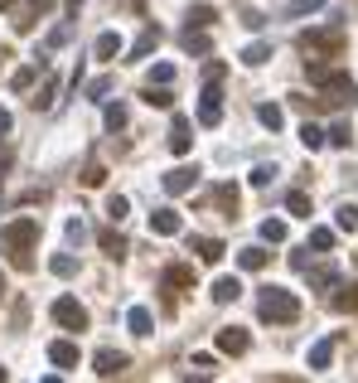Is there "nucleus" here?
Here are the masks:
<instances>
[{"instance_id": "obj_13", "label": "nucleus", "mask_w": 358, "mask_h": 383, "mask_svg": "<svg viewBox=\"0 0 358 383\" xmlns=\"http://www.w3.org/2000/svg\"><path fill=\"white\" fill-rule=\"evenodd\" d=\"M189 146H194V136H189V117H175V131H170V151H175V156H189Z\"/></svg>"}, {"instance_id": "obj_12", "label": "nucleus", "mask_w": 358, "mask_h": 383, "mask_svg": "<svg viewBox=\"0 0 358 383\" xmlns=\"http://www.w3.org/2000/svg\"><path fill=\"white\" fill-rule=\"evenodd\" d=\"M126 325H131V335H155V315L146 306H131L126 310Z\"/></svg>"}, {"instance_id": "obj_42", "label": "nucleus", "mask_w": 358, "mask_h": 383, "mask_svg": "<svg viewBox=\"0 0 358 383\" xmlns=\"http://www.w3.org/2000/svg\"><path fill=\"white\" fill-rule=\"evenodd\" d=\"M223 73H228V63H218V59H213V63L203 68V83H223Z\"/></svg>"}, {"instance_id": "obj_2", "label": "nucleus", "mask_w": 358, "mask_h": 383, "mask_svg": "<svg viewBox=\"0 0 358 383\" xmlns=\"http://www.w3.org/2000/svg\"><path fill=\"white\" fill-rule=\"evenodd\" d=\"M257 315H262L267 325H290V320H300V301H295L286 287H267L257 296Z\"/></svg>"}, {"instance_id": "obj_47", "label": "nucleus", "mask_w": 358, "mask_h": 383, "mask_svg": "<svg viewBox=\"0 0 358 383\" xmlns=\"http://www.w3.org/2000/svg\"><path fill=\"white\" fill-rule=\"evenodd\" d=\"M0 5H15V0H0Z\"/></svg>"}, {"instance_id": "obj_39", "label": "nucleus", "mask_w": 358, "mask_h": 383, "mask_svg": "<svg viewBox=\"0 0 358 383\" xmlns=\"http://www.w3.org/2000/svg\"><path fill=\"white\" fill-rule=\"evenodd\" d=\"M320 5H325V0H290L286 15H310V10H320Z\"/></svg>"}, {"instance_id": "obj_36", "label": "nucleus", "mask_w": 358, "mask_h": 383, "mask_svg": "<svg viewBox=\"0 0 358 383\" xmlns=\"http://www.w3.org/2000/svg\"><path fill=\"white\" fill-rule=\"evenodd\" d=\"M102 180H107V165H97V160H92L88 170H83V185H88V190H97Z\"/></svg>"}, {"instance_id": "obj_34", "label": "nucleus", "mask_w": 358, "mask_h": 383, "mask_svg": "<svg viewBox=\"0 0 358 383\" xmlns=\"http://www.w3.org/2000/svg\"><path fill=\"white\" fill-rule=\"evenodd\" d=\"M262 238H267V243H286V223H281V218H267V223H262Z\"/></svg>"}, {"instance_id": "obj_23", "label": "nucleus", "mask_w": 358, "mask_h": 383, "mask_svg": "<svg viewBox=\"0 0 358 383\" xmlns=\"http://www.w3.org/2000/svg\"><path fill=\"white\" fill-rule=\"evenodd\" d=\"M54 97H59V78H49L39 93L29 97V107H34V112H49V107H54Z\"/></svg>"}, {"instance_id": "obj_8", "label": "nucleus", "mask_w": 358, "mask_h": 383, "mask_svg": "<svg viewBox=\"0 0 358 383\" xmlns=\"http://www.w3.org/2000/svg\"><path fill=\"white\" fill-rule=\"evenodd\" d=\"M247 330H238V325H228V330H218V350L223 354H247Z\"/></svg>"}, {"instance_id": "obj_38", "label": "nucleus", "mask_w": 358, "mask_h": 383, "mask_svg": "<svg viewBox=\"0 0 358 383\" xmlns=\"http://www.w3.org/2000/svg\"><path fill=\"white\" fill-rule=\"evenodd\" d=\"M107 126H111V131H121V126H126V107H121V102H116V107H107Z\"/></svg>"}, {"instance_id": "obj_48", "label": "nucleus", "mask_w": 358, "mask_h": 383, "mask_svg": "<svg viewBox=\"0 0 358 383\" xmlns=\"http://www.w3.org/2000/svg\"><path fill=\"white\" fill-rule=\"evenodd\" d=\"M0 379H5V369H0Z\"/></svg>"}, {"instance_id": "obj_31", "label": "nucleus", "mask_w": 358, "mask_h": 383, "mask_svg": "<svg viewBox=\"0 0 358 383\" xmlns=\"http://www.w3.org/2000/svg\"><path fill=\"white\" fill-rule=\"evenodd\" d=\"M300 141H305L310 151H320V146H325V131H320L315 121H305V126H300Z\"/></svg>"}, {"instance_id": "obj_29", "label": "nucleus", "mask_w": 358, "mask_h": 383, "mask_svg": "<svg viewBox=\"0 0 358 383\" xmlns=\"http://www.w3.org/2000/svg\"><path fill=\"white\" fill-rule=\"evenodd\" d=\"M184 49H189V54H208V34H199V29L189 24V29H184Z\"/></svg>"}, {"instance_id": "obj_43", "label": "nucleus", "mask_w": 358, "mask_h": 383, "mask_svg": "<svg viewBox=\"0 0 358 383\" xmlns=\"http://www.w3.org/2000/svg\"><path fill=\"white\" fill-rule=\"evenodd\" d=\"M107 93H111V78H97V83L88 88V97H92V102H102Z\"/></svg>"}, {"instance_id": "obj_19", "label": "nucleus", "mask_w": 358, "mask_h": 383, "mask_svg": "<svg viewBox=\"0 0 358 383\" xmlns=\"http://www.w3.org/2000/svg\"><path fill=\"white\" fill-rule=\"evenodd\" d=\"M165 282H170V287H194V267H189V262H170V267H165Z\"/></svg>"}, {"instance_id": "obj_20", "label": "nucleus", "mask_w": 358, "mask_h": 383, "mask_svg": "<svg viewBox=\"0 0 358 383\" xmlns=\"http://www.w3.org/2000/svg\"><path fill=\"white\" fill-rule=\"evenodd\" d=\"M97 243H102V253H107V257H126V238H121V233L102 228V233H97Z\"/></svg>"}, {"instance_id": "obj_24", "label": "nucleus", "mask_w": 358, "mask_h": 383, "mask_svg": "<svg viewBox=\"0 0 358 383\" xmlns=\"http://www.w3.org/2000/svg\"><path fill=\"white\" fill-rule=\"evenodd\" d=\"M329 306H334V310H358V282L354 287H339L329 296Z\"/></svg>"}, {"instance_id": "obj_7", "label": "nucleus", "mask_w": 358, "mask_h": 383, "mask_svg": "<svg viewBox=\"0 0 358 383\" xmlns=\"http://www.w3.org/2000/svg\"><path fill=\"white\" fill-rule=\"evenodd\" d=\"M179 228H184V218H179L175 209H155V213H150V233H160V238H175Z\"/></svg>"}, {"instance_id": "obj_33", "label": "nucleus", "mask_w": 358, "mask_h": 383, "mask_svg": "<svg viewBox=\"0 0 358 383\" xmlns=\"http://www.w3.org/2000/svg\"><path fill=\"white\" fill-rule=\"evenodd\" d=\"M286 209H290V213H295V218H310V194H290V199H286Z\"/></svg>"}, {"instance_id": "obj_3", "label": "nucleus", "mask_w": 358, "mask_h": 383, "mask_svg": "<svg viewBox=\"0 0 358 383\" xmlns=\"http://www.w3.org/2000/svg\"><path fill=\"white\" fill-rule=\"evenodd\" d=\"M300 49L310 54V59H339L344 54V29H305L300 34Z\"/></svg>"}, {"instance_id": "obj_35", "label": "nucleus", "mask_w": 358, "mask_h": 383, "mask_svg": "<svg viewBox=\"0 0 358 383\" xmlns=\"http://www.w3.org/2000/svg\"><path fill=\"white\" fill-rule=\"evenodd\" d=\"M49 267H54L59 277H73V272H78V257H68V253H59V257H54Z\"/></svg>"}, {"instance_id": "obj_46", "label": "nucleus", "mask_w": 358, "mask_h": 383, "mask_svg": "<svg viewBox=\"0 0 358 383\" xmlns=\"http://www.w3.org/2000/svg\"><path fill=\"white\" fill-rule=\"evenodd\" d=\"M78 5H83V0H68V10H73V15H78Z\"/></svg>"}, {"instance_id": "obj_25", "label": "nucleus", "mask_w": 358, "mask_h": 383, "mask_svg": "<svg viewBox=\"0 0 358 383\" xmlns=\"http://www.w3.org/2000/svg\"><path fill=\"white\" fill-rule=\"evenodd\" d=\"M116 54H121V34H111V29H107V34L97 39V59H116Z\"/></svg>"}, {"instance_id": "obj_16", "label": "nucleus", "mask_w": 358, "mask_h": 383, "mask_svg": "<svg viewBox=\"0 0 358 383\" xmlns=\"http://www.w3.org/2000/svg\"><path fill=\"white\" fill-rule=\"evenodd\" d=\"M329 359H334V340H315L310 345V369L320 374V369H329Z\"/></svg>"}, {"instance_id": "obj_40", "label": "nucleus", "mask_w": 358, "mask_h": 383, "mask_svg": "<svg viewBox=\"0 0 358 383\" xmlns=\"http://www.w3.org/2000/svg\"><path fill=\"white\" fill-rule=\"evenodd\" d=\"M271 175H276V165H257V170H252V185H257V190H267Z\"/></svg>"}, {"instance_id": "obj_22", "label": "nucleus", "mask_w": 358, "mask_h": 383, "mask_svg": "<svg viewBox=\"0 0 358 383\" xmlns=\"http://www.w3.org/2000/svg\"><path fill=\"white\" fill-rule=\"evenodd\" d=\"M305 272H310V287H320V291H329L339 282V267H334V262H329V267H305Z\"/></svg>"}, {"instance_id": "obj_14", "label": "nucleus", "mask_w": 358, "mask_h": 383, "mask_svg": "<svg viewBox=\"0 0 358 383\" xmlns=\"http://www.w3.org/2000/svg\"><path fill=\"white\" fill-rule=\"evenodd\" d=\"M238 296H242V282H238V277H218V282H213V301H218V306H228V301H238Z\"/></svg>"}, {"instance_id": "obj_26", "label": "nucleus", "mask_w": 358, "mask_h": 383, "mask_svg": "<svg viewBox=\"0 0 358 383\" xmlns=\"http://www.w3.org/2000/svg\"><path fill=\"white\" fill-rule=\"evenodd\" d=\"M310 248L315 253H334V228H310Z\"/></svg>"}, {"instance_id": "obj_11", "label": "nucleus", "mask_w": 358, "mask_h": 383, "mask_svg": "<svg viewBox=\"0 0 358 383\" xmlns=\"http://www.w3.org/2000/svg\"><path fill=\"white\" fill-rule=\"evenodd\" d=\"M49 359H54L59 369H78V345H73V340H54V345H49Z\"/></svg>"}, {"instance_id": "obj_4", "label": "nucleus", "mask_w": 358, "mask_h": 383, "mask_svg": "<svg viewBox=\"0 0 358 383\" xmlns=\"http://www.w3.org/2000/svg\"><path fill=\"white\" fill-rule=\"evenodd\" d=\"M54 320H59L63 330H88V306L73 301V296H59V301H54Z\"/></svg>"}, {"instance_id": "obj_41", "label": "nucleus", "mask_w": 358, "mask_h": 383, "mask_svg": "<svg viewBox=\"0 0 358 383\" xmlns=\"http://www.w3.org/2000/svg\"><path fill=\"white\" fill-rule=\"evenodd\" d=\"M150 83H175V68H170V63H155V68H150Z\"/></svg>"}, {"instance_id": "obj_28", "label": "nucleus", "mask_w": 358, "mask_h": 383, "mask_svg": "<svg viewBox=\"0 0 358 383\" xmlns=\"http://www.w3.org/2000/svg\"><path fill=\"white\" fill-rule=\"evenodd\" d=\"M213 20H218V15H213V5H194V10H189V24H194V29H208Z\"/></svg>"}, {"instance_id": "obj_27", "label": "nucleus", "mask_w": 358, "mask_h": 383, "mask_svg": "<svg viewBox=\"0 0 358 383\" xmlns=\"http://www.w3.org/2000/svg\"><path fill=\"white\" fill-rule=\"evenodd\" d=\"M271 59V44H247V49H242V63H247V68H257V63H267Z\"/></svg>"}, {"instance_id": "obj_17", "label": "nucleus", "mask_w": 358, "mask_h": 383, "mask_svg": "<svg viewBox=\"0 0 358 383\" xmlns=\"http://www.w3.org/2000/svg\"><path fill=\"white\" fill-rule=\"evenodd\" d=\"M267 262H271L267 248H242V253H238V267H242V272H262Z\"/></svg>"}, {"instance_id": "obj_6", "label": "nucleus", "mask_w": 358, "mask_h": 383, "mask_svg": "<svg viewBox=\"0 0 358 383\" xmlns=\"http://www.w3.org/2000/svg\"><path fill=\"white\" fill-rule=\"evenodd\" d=\"M238 185H213V194H208V204L213 209H223V218H238Z\"/></svg>"}, {"instance_id": "obj_10", "label": "nucleus", "mask_w": 358, "mask_h": 383, "mask_svg": "<svg viewBox=\"0 0 358 383\" xmlns=\"http://www.w3.org/2000/svg\"><path fill=\"white\" fill-rule=\"evenodd\" d=\"M194 180H199V170H189V165H175V170L165 175V194H189V190H194Z\"/></svg>"}, {"instance_id": "obj_18", "label": "nucleus", "mask_w": 358, "mask_h": 383, "mask_svg": "<svg viewBox=\"0 0 358 383\" xmlns=\"http://www.w3.org/2000/svg\"><path fill=\"white\" fill-rule=\"evenodd\" d=\"M257 121H262L267 131H281V126H286V112H281L276 102H262V107H257Z\"/></svg>"}, {"instance_id": "obj_1", "label": "nucleus", "mask_w": 358, "mask_h": 383, "mask_svg": "<svg viewBox=\"0 0 358 383\" xmlns=\"http://www.w3.org/2000/svg\"><path fill=\"white\" fill-rule=\"evenodd\" d=\"M0 243H5V253L15 257V267H29L34 257V243H39V218H15V223H5L0 228Z\"/></svg>"}, {"instance_id": "obj_37", "label": "nucleus", "mask_w": 358, "mask_h": 383, "mask_svg": "<svg viewBox=\"0 0 358 383\" xmlns=\"http://www.w3.org/2000/svg\"><path fill=\"white\" fill-rule=\"evenodd\" d=\"M339 228H344V233H358V209H354V204H344V209H339Z\"/></svg>"}, {"instance_id": "obj_9", "label": "nucleus", "mask_w": 358, "mask_h": 383, "mask_svg": "<svg viewBox=\"0 0 358 383\" xmlns=\"http://www.w3.org/2000/svg\"><path fill=\"white\" fill-rule=\"evenodd\" d=\"M92 364H97V374H102V379H116V374L126 369V354H121V350H97V359H92Z\"/></svg>"}, {"instance_id": "obj_5", "label": "nucleus", "mask_w": 358, "mask_h": 383, "mask_svg": "<svg viewBox=\"0 0 358 383\" xmlns=\"http://www.w3.org/2000/svg\"><path fill=\"white\" fill-rule=\"evenodd\" d=\"M218 121H223V93H218V83H208L203 102H199V126H218Z\"/></svg>"}, {"instance_id": "obj_44", "label": "nucleus", "mask_w": 358, "mask_h": 383, "mask_svg": "<svg viewBox=\"0 0 358 383\" xmlns=\"http://www.w3.org/2000/svg\"><path fill=\"white\" fill-rule=\"evenodd\" d=\"M242 24H247V29H262V24H267V15H257V10H247V15H242Z\"/></svg>"}, {"instance_id": "obj_32", "label": "nucleus", "mask_w": 358, "mask_h": 383, "mask_svg": "<svg viewBox=\"0 0 358 383\" xmlns=\"http://www.w3.org/2000/svg\"><path fill=\"white\" fill-rule=\"evenodd\" d=\"M126 213H131V204H126L121 194H111V199H107V218H111V223H121Z\"/></svg>"}, {"instance_id": "obj_30", "label": "nucleus", "mask_w": 358, "mask_h": 383, "mask_svg": "<svg viewBox=\"0 0 358 383\" xmlns=\"http://www.w3.org/2000/svg\"><path fill=\"white\" fill-rule=\"evenodd\" d=\"M329 141H334L339 151H349V146H354V131H349V121H334V126H329Z\"/></svg>"}, {"instance_id": "obj_45", "label": "nucleus", "mask_w": 358, "mask_h": 383, "mask_svg": "<svg viewBox=\"0 0 358 383\" xmlns=\"http://www.w3.org/2000/svg\"><path fill=\"white\" fill-rule=\"evenodd\" d=\"M5 131H10V112L0 107V136H5Z\"/></svg>"}, {"instance_id": "obj_21", "label": "nucleus", "mask_w": 358, "mask_h": 383, "mask_svg": "<svg viewBox=\"0 0 358 383\" xmlns=\"http://www.w3.org/2000/svg\"><path fill=\"white\" fill-rule=\"evenodd\" d=\"M194 253H199L203 262H223V253H228V248H223L218 238H194Z\"/></svg>"}, {"instance_id": "obj_15", "label": "nucleus", "mask_w": 358, "mask_h": 383, "mask_svg": "<svg viewBox=\"0 0 358 383\" xmlns=\"http://www.w3.org/2000/svg\"><path fill=\"white\" fill-rule=\"evenodd\" d=\"M160 39H165V34H160V24H150V29H146V34L136 39V49H131V59H146V54H155V49H160Z\"/></svg>"}]
</instances>
